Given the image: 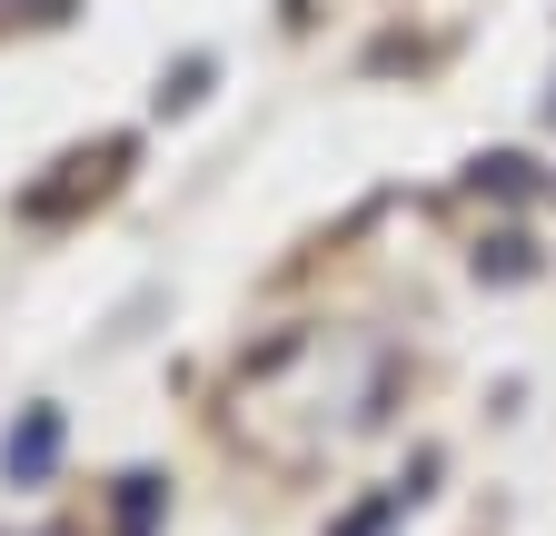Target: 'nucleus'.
Returning <instances> with one entry per match:
<instances>
[{
  "mask_svg": "<svg viewBox=\"0 0 556 536\" xmlns=\"http://www.w3.org/2000/svg\"><path fill=\"white\" fill-rule=\"evenodd\" d=\"M0 457H11V487H40V477H50V457H60V408H30L21 437L0 447Z\"/></svg>",
  "mask_w": 556,
  "mask_h": 536,
  "instance_id": "f257e3e1",
  "label": "nucleus"
},
{
  "mask_svg": "<svg viewBox=\"0 0 556 536\" xmlns=\"http://www.w3.org/2000/svg\"><path fill=\"white\" fill-rule=\"evenodd\" d=\"M150 516H160V477H129L119 487V536H150Z\"/></svg>",
  "mask_w": 556,
  "mask_h": 536,
  "instance_id": "f03ea898",
  "label": "nucleus"
},
{
  "mask_svg": "<svg viewBox=\"0 0 556 536\" xmlns=\"http://www.w3.org/2000/svg\"><path fill=\"white\" fill-rule=\"evenodd\" d=\"M397 507H407V497H378V507H358V516H348L338 536H388V526H397Z\"/></svg>",
  "mask_w": 556,
  "mask_h": 536,
  "instance_id": "7ed1b4c3",
  "label": "nucleus"
}]
</instances>
